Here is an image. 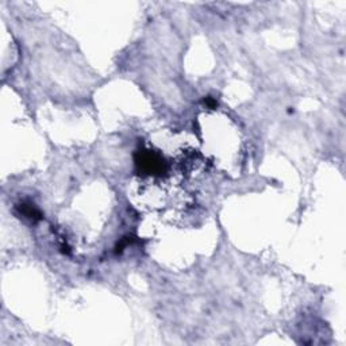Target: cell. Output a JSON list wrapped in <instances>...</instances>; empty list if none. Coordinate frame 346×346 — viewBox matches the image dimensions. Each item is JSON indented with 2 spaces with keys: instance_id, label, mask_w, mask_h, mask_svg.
<instances>
[{
  "instance_id": "3",
  "label": "cell",
  "mask_w": 346,
  "mask_h": 346,
  "mask_svg": "<svg viewBox=\"0 0 346 346\" xmlns=\"http://www.w3.org/2000/svg\"><path fill=\"white\" fill-rule=\"evenodd\" d=\"M204 103L207 104V107H210V108H214V107H217V104H218L217 100H214L212 98H210V96H208V98L204 100Z\"/></svg>"
},
{
  "instance_id": "1",
  "label": "cell",
  "mask_w": 346,
  "mask_h": 346,
  "mask_svg": "<svg viewBox=\"0 0 346 346\" xmlns=\"http://www.w3.org/2000/svg\"><path fill=\"white\" fill-rule=\"evenodd\" d=\"M137 169L143 175H161L165 172L164 159L152 150H138L135 153Z\"/></svg>"
},
{
  "instance_id": "2",
  "label": "cell",
  "mask_w": 346,
  "mask_h": 346,
  "mask_svg": "<svg viewBox=\"0 0 346 346\" xmlns=\"http://www.w3.org/2000/svg\"><path fill=\"white\" fill-rule=\"evenodd\" d=\"M18 210L24 218H29L31 221H40V219H42V214L40 212V210L34 204H31V203H20L18 205Z\"/></svg>"
}]
</instances>
